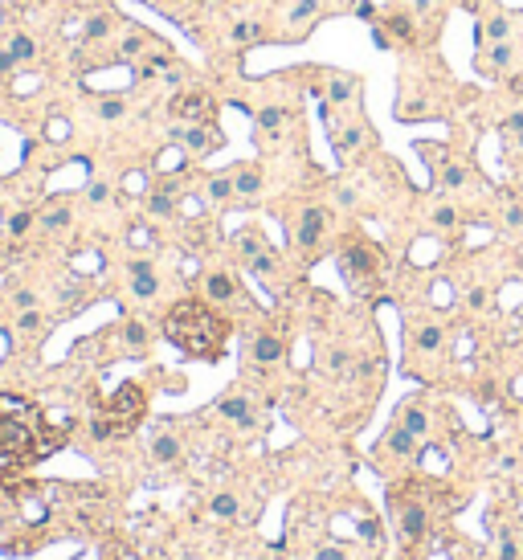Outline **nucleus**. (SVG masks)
Segmentation results:
<instances>
[{
  "instance_id": "11",
  "label": "nucleus",
  "mask_w": 523,
  "mask_h": 560,
  "mask_svg": "<svg viewBox=\"0 0 523 560\" xmlns=\"http://www.w3.org/2000/svg\"><path fill=\"white\" fill-rule=\"evenodd\" d=\"M131 291L139 298H151L156 291H160V279H156V270L147 262H131Z\"/></svg>"
},
{
  "instance_id": "34",
  "label": "nucleus",
  "mask_w": 523,
  "mask_h": 560,
  "mask_svg": "<svg viewBox=\"0 0 523 560\" xmlns=\"http://www.w3.org/2000/svg\"><path fill=\"white\" fill-rule=\"evenodd\" d=\"M433 221H438L441 230H450V225H458V213L450 205H441V209H433Z\"/></svg>"
},
{
  "instance_id": "38",
  "label": "nucleus",
  "mask_w": 523,
  "mask_h": 560,
  "mask_svg": "<svg viewBox=\"0 0 523 560\" xmlns=\"http://www.w3.org/2000/svg\"><path fill=\"white\" fill-rule=\"evenodd\" d=\"M13 303L21 307V311H29V307L37 303V298H33V291H16V295H13Z\"/></svg>"
},
{
  "instance_id": "26",
  "label": "nucleus",
  "mask_w": 523,
  "mask_h": 560,
  "mask_svg": "<svg viewBox=\"0 0 523 560\" xmlns=\"http://www.w3.org/2000/svg\"><path fill=\"white\" fill-rule=\"evenodd\" d=\"M123 344L127 348H144L147 344V328L139 323V319H131L127 328H123Z\"/></svg>"
},
{
  "instance_id": "2",
  "label": "nucleus",
  "mask_w": 523,
  "mask_h": 560,
  "mask_svg": "<svg viewBox=\"0 0 523 560\" xmlns=\"http://www.w3.org/2000/svg\"><path fill=\"white\" fill-rule=\"evenodd\" d=\"M33 417H37V413H0V454H4V458H29V454H41Z\"/></svg>"
},
{
  "instance_id": "33",
  "label": "nucleus",
  "mask_w": 523,
  "mask_h": 560,
  "mask_svg": "<svg viewBox=\"0 0 523 560\" xmlns=\"http://www.w3.org/2000/svg\"><path fill=\"white\" fill-rule=\"evenodd\" d=\"M29 225H33V213H13L9 217V233H16V237L29 230Z\"/></svg>"
},
{
  "instance_id": "14",
  "label": "nucleus",
  "mask_w": 523,
  "mask_h": 560,
  "mask_svg": "<svg viewBox=\"0 0 523 560\" xmlns=\"http://www.w3.org/2000/svg\"><path fill=\"white\" fill-rule=\"evenodd\" d=\"M249 352H254V360H258V364H278L286 348H282V340H278V335H270V331H266V335H258V340H254V348H249Z\"/></svg>"
},
{
  "instance_id": "15",
  "label": "nucleus",
  "mask_w": 523,
  "mask_h": 560,
  "mask_svg": "<svg viewBox=\"0 0 523 560\" xmlns=\"http://www.w3.org/2000/svg\"><path fill=\"white\" fill-rule=\"evenodd\" d=\"M331 144H335V151H340V160H343V156H352V151L364 144V127H360V123H347L343 131L331 135Z\"/></svg>"
},
{
  "instance_id": "6",
  "label": "nucleus",
  "mask_w": 523,
  "mask_h": 560,
  "mask_svg": "<svg viewBox=\"0 0 523 560\" xmlns=\"http://www.w3.org/2000/svg\"><path fill=\"white\" fill-rule=\"evenodd\" d=\"M397 524L409 544L425 536V503L421 499H397Z\"/></svg>"
},
{
  "instance_id": "41",
  "label": "nucleus",
  "mask_w": 523,
  "mask_h": 560,
  "mask_svg": "<svg viewBox=\"0 0 523 560\" xmlns=\"http://www.w3.org/2000/svg\"><path fill=\"white\" fill-rule=\"evenodd\" d=\"M507 225H523V209H519V205H511V209H507Z\"/></svg>"
},
{
  "instance_id": "3",
  "label": "nucleus",
  "mask_w": 523,
  "mask_h": 560,
  "mask_svg": "<svg viewBox=\"0 0 523 560\" xmlns=\"http://www.w3.org/2000/svg\"><path fill=\"white\" fill-rule=\"evenodd\" d=\"M376 270H380V249L376 246H368V242H360V237H352L347 246L340 249V274L352 286H368V282L376 279Z\"/></svg>"
},
{
  "instance_id": "21",
  "label": "nucleus",
  "mask_w": 523,
  "mask_h": 560,
  "mask_svg": "<svg viewBox=\"0 0 523 560\" xmlns=\"http://www.w3.org/2000/svg\"><path fill=\"white\" fill-rule=\"evenodd\" d=\"M413 446H417V434H409L405 426H397L389 434V450H392V454H409Z\"/></svg>"
},
{
  "instance_id": "36",
  "label": "nucleus",
  "mask_w": 523,
  "mask_h": 560,
  "mask_svg": "<svg viewBox=\"0 0 523 560\" xmlns=\"http://www.w3.org/2000/svg\"><path fill=\"white\" fill-rule=\"evenodd\" d=\"M327 368H331V372H343V368H347V352H343V348H335V352L327 356Z\"/></svg>"
},
{
  "instance_id": "43",
  "label": "nucleus",
  "mask_w": 523,
  "mask_h": 560,
  "mask_svg": "<svg viewBox=\"0 0 523 560\" xmlns=\"http://www.w3.org/2000/svg\"><path fill=\"white\" fill-rule=\"evenodd\" d=\"M319 560H347V556H343L340 548H323V552H319Z\"/></svg>"
},
{
  "instance_id": "5",
  "label": "nucleus",
  "mask_w": 523,
  "mask_h": 560,
  "mask_svg": "<svg viewBox=\"0 0 523 560\" xmlns=\"http://www.w3.org/2000/svg\"><path fill=\"white\" fill-rule=\"evenodd\" d=\"M212 111H217L212 99L209 95H200V90H184V95L172 99V115H176L180 123H209Z\"/></svg>"
},
{
  "instance_id": "44",
  "label": "nucleus",
  "mask_w": 523,
  "mask_h": 560,
  "mask_svg": "<svg viewBox=\"0 0 523 560\" xmlns=\"http://www.w3.org/2000/svg\"><path fill=\"white\" fill-rule=\"evenodd\" d=\"M470 307H487V291H470Z\"/></svg>"
},
{
  "instance_id": "35",
  "label": "nucleus",
  "mask_w": 523,
  "mask_h": 560,
  "mask_svg": "<svg viewBox=\"0 0 523 560\" xmlns=\"http://www.w3.org/2000/svg\"><path fill=\"white\" fill-rule=\"evenodd\" d=\"M107 29H111V21H107V17H90V25H86V37L95 41V37H102Z\"/></svg>"
},
{
  "instance_id": "32",
  "label": "nucleus",
  "mask_w": 523,
  "mask_h": 560,
  "mask_svg": "<svg viewBox=\"0 0 523 560\" xmlns=\"http://www.w3.org/2000/svg\"><path fill=\"white\" fill-rule=\"evenodd\" d=\"M16 328H21V331H37V328H41V315L33 311V307H29V311H21V315H16Z\"/></svg>"
},
{
  "instance_id": "1",
  "label": "nucleus",
  "mask_w": 523,
  "mask_h": 560,
  "mask_svg": "<svg viewBox=\"0 0 523 560\" xmlns=\"http://www.w3.org/2000/svg\"><path fill=\"white\" fill-rule=\"evenodd\" d=\"M163 335L180 352L196 356V360H217L221 348H225L229 323L212 307H205L200 298H184V303H176L172 311L163 315Z\"/></svg>"
},
{
  "instance_id": "23",
  "label": "nucleus",
  "mask_w": 523,
  "mask_h": 560,
  "mask_svg": "<svg viewBox=\"0 0 523 560\" xmlns=\"http://www.w3.org/2000/svg\"><path fill=\"white\" fill-rule=\"evenodd\" d=\"M237 246H242V258H245V262H254L258 254H266V242H262L258 233H242V242H237Z\"/></svg>"
},
{
  "instance_id": "22",
  "label": "nucleus",
  "mask_w": 523,
  "mask_h": 560,
  "mask_svg": "<svg viewBox=\"0 0 523 560\" xmlns=\"http://www.w3.org/2000/svg\"><path fill=\"white\" fill-rule=\"evenodd\" d=\"M9 53H13V58H16V66H21V62H33V53H37V45H33V37L16 33V37H13V45H9Z\"/></svg>"
},
{
  "instance_id": "10",
  "label": "nucleus",
  "mask_w": 523,
  "mask_h": 560,
  "mask_svg": "<svg viewBox=\"0 0 523 560\" xmlns=\"http://www.w3.org/2000/svg\"><path fill=\"white\" fill-rule=\"evenodd\" d=\"M217 409H221V417L237 421V426H258V413H254V405H249L245 397H225Z\"/></svg>"
},
{
  "instance_id": "40",
  "label": "nucleus",
  "mask_w": 523,
  "mask_h": 560,
  "mask_svg": "<svg viewBox=\"0 0 523 560\" xmlns=\"http://www.w3.org/2000/svg\"><path fill=\"white\" fill-rule=\"evenodd\" d=\"M487 4H490V0H462V9H466V13H470V17H474V13H482V9H487Z\"/></svg>"
},
{
  "instance_id": "18",
  "label": "nucleus",
  "mask_w": 523,
  "mask_h": 560,
  "mask_svg": "<svg viewBox=\"0 0 523 560\" xmlns=\"http://www.w3.org/2000/svg\"><path fill=\"white\" fill-rule=\"evenodd\" d=\"M151 458H156V462H176L180 458V442L172 438V434L156 438V442H151Z\"/></svg>"
},
{
  "instance_id": "37",
  "label": "nucleus",
  "mask_w": 523,
  "mask_h": 560,
  "mask_svg": "<svg viewBox=\"0 0 523 560\" xmlns=\"http://www.w3.org/2000/svg\"><path fill=\"white\" fill-rule=\"evenodd\" d=\"M499 556H503V560H519V544H515L511 536H507V540H503V548H499Z\"/></svg>"
},
{
  "instance_id": "13",
  "label": "nucleus",
  "mask_w": 523,
  "mask_h": 560,
  "mask_svg": "<svg viewBox=\"0 0 523 560\" xmlns=\"http://www.w3.org/2000/svg\"><path fill=\"white\" fill-rule=\"evenodd\" d=\"M380 25L389 29L392 41H417V21H413V13H389Z\"/></svg>"
},
{
  "instance_id": "28",
  "label": "nucleus",
  "mask_w": 523,
  "mask_h": 560,
  "mask_svg": "<svg viewBox=\"0 0 523 560\" xmlns=\"http://www.w3.org/2000/svg\"><path fill=\"white\" fill-rule=\"evenodd\" d=\"M438 344H441V328L429 323V328L417 331V348H421V352H438Z\"/></svg>"
},
{
  "instance_id": "16",
  "label": "nucleus",
  "mask_w": 523,
  "mask_h": 560,
  "mask_svg": "<svg viewBox=\"0 0 523 560\" xmlns=\"http://www.w3.org/2000/svg\"><path fill=\"white\" fill-rule=\"evenodd\" d=\"M205 291H209L212 303H229V298L237 295V286H233L229 274H209V279H205Z\"/></svg>"
},
{
  "instance_id": "39",
  "label": "nucleus",
  "mask_w": 523,
  "mask_h": 560,
  "mask_svg": "<svg viewBox=\"0 0 523 560\" xmlns=\"http://www.w3.org/2000/svg\"><path fill=\"white\" fill-rule=\"evenodd\" d=\"M107 197H111V193H107V184H90V200H95V205H102Z\"/></svg>"
},
{
  "instance_id": "25",
  "label": "nucleus",
  "mask_w": 523,
  "mask_h": 560,
  "mask_svg": "<svg viewBox=\"0 0 523 560\" xmlns=\"http://www.w3.org/2000/svg\"><path fill=\"white\" fill-rule=\"evenodd\" d=\"M212 515H221V519H233V515H237V499H233V495H212Z\"/></svg>"
},
{
  "instance_id": "20",
  "label": "nucleus",
  "mask_w": 523,
  "mask_h": 560,
  "mask_svg": "<svg viewBox=\"0 0 523 560\" xmlns=\"http://www.w3.org/2000/svg\"><path fill=\"white\" fill-rule=\"evenodd\" d=\"M438 181L446 184V188H462V184L470 181V176H466V168H458V164H450V160H441V172H438Z\"/></svg>"
},
{
  "instance_id": "8",
  "label": "nucleus",
  "mask_w": 523,
  "mask_h": 560,
  "mask_svg": "<svg viewBox=\"0 0 523 560\" xmlns=\"http://www.w3.org/2000/svg\"><path fill=\"white\" fill-rule=\"evenodd\" d=\"M511 58H515L511 41H495V45H487V50H482V62H478V70H482V74H490V78H499V74H507Z\"/></svg>"
},
{
  "instance_id": "17",
  "label": "nucleus",
  "mask_w": 523,
  "mask_h": 560,
  "mask_svg": "<svg viewBox=\"0 0 523 560\" xmlns=\"http://www.w3.org/2000/svg\"><path fill=\"white\" fill-rule=\"evenodd\" d=\"M262 188V172L258 168H242L237 176H233V193H242V197H254Z\"/></svg>"
},
{
  "instance_id": "30",
  "label": "nucleus",
  "mask_w": 523,
  "mask_h": 560,
  "mask_svg": "<svg viewBox=\"0 0 523 560\" xmlns=\"http://www.w3.org/2000/svg\"><path fill=\"white\" fill-rule=\"evenodd\" d=\"M229 193H233V181H229V176H212L209 181V197L212 200H225Z\"/></svg>"
},
{
  "instance_id": "24",
  "label": "nucleus",
  "mask_w": 523,
  "mask_h": 560,
  "mask_svg": "<svg viewBox=\"0 0 523 560\" xmlns=\"http://www.w3.org/2000/svg\"><path fill=\"white\" fill-rule=\"evenodd\" d=\"M41 225H45V230H65V225H70V209H65V205H53V209H45Z\"/></svg>"
},
{
  "instance_id": "7",
  "label": "nucleus",
  "mask_w": 523,
  "mask_h": 560,
  "mask_svg": "<svg viewBox=\"0 0 523 560\" xmlns=\"http://www.w3.org/2000/svg\"><path fill=\"white\" fill-rule=\"evenodd\" d=\"M327 230V213L323 209H303V217H298V225H294V242L303 249H315L319 246V237H323Z\"/></svg>"
},
{
  "instance_id": "42",
  "label": "nucleus",
  "mask_w": 523,
  "mask_h": 560,
  "mask_svg": "<svg viewBox=\"0 0 523 560\" xmlns=\"http://www.w3.org/2000/svg\"><path fill=\"white\" fill-rule=\"evenodd\" d=\"M13 66H16V58H13V53H0V74H9Z\"/></svg>"
},
{
  "instance_id": "45",
  "label": "nucleus",
  "mask_w": 523,
  "mask_h": 560,
  "mask_svg": "<svg viewBox=\"0 0 523 560\" xmlns=\"http://www.w3.org/2000/svg\"><path fill=\"white\" fill-rule=\"evenodd\" d=\"M511 151H515V156H523V131L511 135Z\"/></svg>"
},
{
  "instance_id": "4",
  "label": "nucleus",
  "mask_w": 523,
  "mask_h": 560,
  "mask_svg": "<svg viewBox=\"0 0 523 560\" xmlns=\"http://www.w3.org/2000/svg\"><path fill=\"white\" fill-rule=\"evenodd\" d=\"M107 417H111V426L119 434H127L139 417H144V389L139 384H123V389H114V397L107 401Z\"/></svg>"
},
{
  "instance_id": "19",
  "label": "nucleus",
  "mask_w": 523,
  "mask_h": 560,
  "mask_svg": "<svg viewBox=\"0 0 523 560\" xmlns=\"http://www.w3.org/2000/svg\"><path fill=\"white\" fill-rule=\"evenodd\" d=\"M401 426H405L409 434H417V438H421L425 426H429V421H425V409H421V405H405V409H401Z\"/></svg>"
},
{
  "instance_id": "31",
  "label": "nucleus",
  "mask_w": 523,
  "mask_h": 560,
  "mask_svg": "<svg viewBox=\"0 0 523 560\" xmlns=\"http://www.w3.org/2000/svg\"><path fill=\"white\" fill-rule=\"evenodd\" d=\"M123 111H127V107H123V99H102V102H98V115H102V119H123Z\"/></svg>"
},
{
  "instance_id": "12",
  "label": "nucleus",
  "mask_w": 523,
  "mask_h": 560,
  "mask_svg": "<svg viewBox=\"0 0 523 560\" xmlns=\"http://www.w3.org/2000/svg\"><path fill=\"white\" fill-rule=\"evenodd\" d=\"M495 41H511V17H507V13H495V17L478 29V45H482V50L495 45Z\"/></svg>"
},
{
  "instance_id": "27",
  "label": "nucleus",
  "mask_w": 523,
  "mask_h": 560,
  "mask_svg": "<svg viewBox=\"0 0 523 560\" xmlns=\"http://www.w3.org/2000/svg\"><path fill=\"white\" fill-rule=\"evenodd\" d=\"M147 213H156V217H172V213H176V200L168 197V193H156V197L147 200Z\"/></svg>"
},
{
  "instance_id": "29",
  "label": "nucleus",
  "mask_w": 523,
  "mask_h": 560,
  "mask_svg": "<svg viewBox=\"0 0 523 560\" xmlns=\"http://www.w3.org/2000/svg\"><path fill=\"white\" fill-rule=\"evenodd\" d=\"M147 50V37L144 33H127L123 37V45H119V53H123V58H135V53H144Z\"/></svg>"
},
{
  "instance_id": "9",
  "label": "nucleus",
  "mask_w": 523,
  "mask_h": 560,
  "mask_svg": "<svg viewBox=\"0 0 523 560\" xmlns=\"http://www.w3.org/2000/svg\"><path fill=\"white\" fill-rule=\"evenodd\" d=\"M356 78H352V74H335V78H331V82H327V102H331V107H352V102H356Z\"/></svg>"
}]
</instances>
